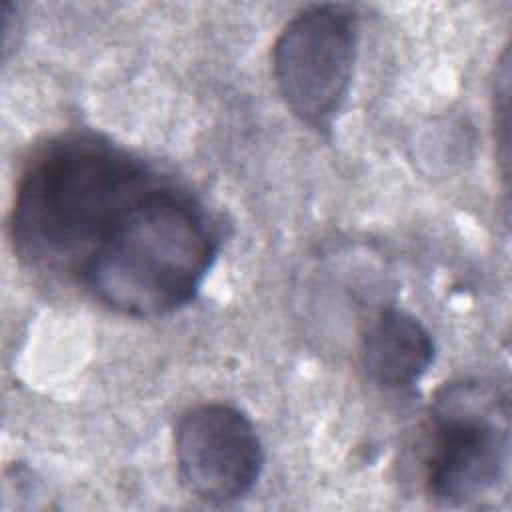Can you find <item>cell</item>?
I'll use <instances>...</instances> for the list:
<instances>
[{
    "mask_svg": "<svg viewBox=\"0 0 512 512\" xmlns=\"http://www.w3.org/2000/svg\"><path fill=\"white\" fill-rule=\"evenodd\" d=\"M360 360L372 382L400 390L418 382L434 360V340L412 314L382 310L362 334Z\"/></svg>",
    "mask_w": 512,
    "mask_h": 512,
    "instance_id": "6",
    "label": "cell"
},
{
    "mask_svg": "<svg viewBox=\"0 0 512 512\" xmlns=\"http://www.w3.org/2000/svg\"><path fill=\"white\" fill-rule=\"evenodd\" d=\"M174 452L186 490L210 504L248 494L264 466L262 442L250 418L220 402L194 406L180 416Z\"/></svg>",
    "mask_w": 512,
    "mask_h": 512,
    "instance_id": "5",
    "label": "cell"
},
{
    "mask_svg": "<svg viewBox=\"0 0 512 512\" xmlns=\"http://www.w3.org/2000/svg\"><path fill=\"white\" fill-rule=\"evenodd\" d=\"M358 18L344 4H318L298 12L280 30L272 72L290 112L324 128L342 108L356 60Z\"/></svg>",
    "mask_w": 512,
    "mask_h": 512,
    "instance_id": "4",
    "label": "cell"
},
{
    "mask_svg": "<svg viewBox=\"0 0 512 512\" xmlns=\"http://www.w3.org/2000/svg\"><path fill=\"white\" fill-rule=\"evenodd\" d=\"M218 254V234L188 194L154 182L116 222L80 280L114 312L158 318L186 306Z\"/></svg>",
    "mask_w": 512,
    "mask_h": 512,
    "instance_id": "2",
    "label": "cell"
},
{
    "mask_svg": "<svg viewBox=\"0 0 512 512\" xmlns=\"http://www.w3.org/2000/svg\"><path fill=\"white\" fill-rule=\"evenodd\" d=\"M508 466V396L482 380L446 384L434 396L428 416V492L450 506L476 504L504 486Z\"/></svg>",
    "mask_w": 512,
    "mask_h": 512,
    "instance_id": "3",
    "label": "cell"
},
{
    "mask_svg": "<svg viewBox=\"0 0 512 512\" xmlns=\"http://www.w3.org/2000/svg\"><path fill=\"white\" fill-rule=\"evenodd\" d=\"M154 184L126 150L90 134L40 148L26 164L8 232L30 268L80 276L122 214Z\"/></svg>",
    "mask_w": 512,
    "mask_h": 512,
    "instance_id": "1",
    "label": "cell"
}]
</instances>
